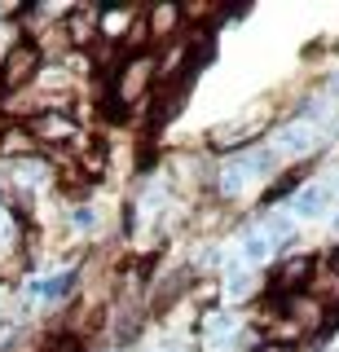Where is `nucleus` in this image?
Here are the masks:
<instances>
[{"label": "nucleus", "instance_id": "nucleus-1", "mask_svg": "<svg viewBox=\"0 0 339 352\" xmlns=\"http://www.w3.org/2000/svg\"><path fill=\"white\" fill-rule=\"evenodd\" d=\"M155 58L150 53H133V58L124 62V71H119V80H115V102L119 106H133V102H141L146 97V88H150V80H155Z\"/></svg>", "mask_w": 339, "mask_h": 352}, {"label": "nucleus", "instance_id": "nucleus-2", "mask_svg": "<svg viewBox=\"0 0 339 352\" xmlns=\"http://www.w3.org/2000/svg\"><path fill=\"white\" fill-rule=\"evenodd\" d=\"M40 49L36 44H14V49L5 53V66H0V84L5 88H27L31 80L40 75Z\"/></svg>", "mask_w": 339, "mask_h": 352}, {"label": "nucleus", "instance_id": "nucleus-3", "mask_svg": "<svg viewBox=\"0 0 339 352\" xmlns=\"http://www.w3.org/2000/svg\"><path fill=\"white\" fill-rule=\"evenodd\" d=\"M317 137H322V132H317L309 119H291V124H282L273 132V150L287 154V159H304V154H313Z\"/></svg>", "mask_w": 339, "mask_h": 352}, {"label": "nucleus", "instance_id": "nucleus-4", "mask_svg": "<svg viewBox=\"0 0 339 352\" xmlns=\"http://www.w3.org/2000/svg\"><path fill=\"white\" fill-rule=\"evenodd\" d=\"M256 181V172H251V163H247V154H229V159L221 163V172H216V190H221L225 198H234V194H243L247 185Z\"/></svg>", "mask_w": 339, "mask_h": 352}, {"label": "nucleus", "instance_id": "nucleus-5", "mask_svg": "<svg viewBox=\"0 0 339 352\" xmlns=\"http://www.w3.org/2000/svg\"><path fill=\"white\" fill-rule=\"evenodd\" d=\"M326 207H331V190H326V185H304V190L291 198V216H300V220H317Z\"/></svg>", "mask_w": 339, "mask_h": 352}, {"label": "nucleus", "instance_id": "nucleus-6", "mask_svg": "<svg viewBox=\"0 0 339 352\" xmlns=\"http://www.w3.org/2000/svg\"><path fill=\"white\" fill-rule=\"evenodd\" d=\"M256 269H247V264H225V300H251V291H256Z\"/></svg>", "mask_w": 339, "mask_h": 352}, {"label": "nucleus", "instance_id": "nucleus-7", "mask_svg": "<svg viewBox=\"0 0 339 352\" xmlns=\"http://www.w3.org/2000/svg\"><path fill=\"white\" fill-rule=\"evenodd\" d=\"M260 132L256 119H247V124H221V128H212V146H221V150H234V146H247L251 137Z\"/></svg>", "mask_w": 339, "mask_h": 352}, {"label": "nucleus", "instance_id": "nucleus-8", "mask_svg": "<svg viewBox=\"0 0 339 352\" xmlns=\"http://www.w3.org/2000/svg\"><path fill=\"white\" fill-rule=\"evenodd\" d=\"M238 251H243V264H247V269H256V264H265L273 256V242L260 234V229H247L243 242H238Z\"/></svg>", "mask_w": 339, "mask_h": 352}, {"label": "nucleus", "instance_id": "nucleus-9", "mask_svg": "<svg viewBox=\"0 0 339 352\" xmlns=\"http://www.w3.org/2000/svg\"><path fill=\"white\" fill-rule=\"evenodd\" d=\"M36 146H40V141L31 137V128H9L5 137H0V154H9L14 163H18V159H27V154L36 150Z\"/></svg>", "mask_w": 339, "mask_h": 352}, {"label": "nucleus", "instance_id": "nucleus-10", "mask_svg": "<svg viewBox=\"0 0 339 352\" xmlns=\"http://www.w3.org/2000/svg\"><path fill=\"white\" fill-rule=\"evenodd\" d=\"M177 22H181V5H155V9H150V22H146L150 40L172 36V27H177Z\"/></svg>", "mask_w": 339, "mask_h": 352}, {"label": "nucleus", "instance_id": "nucleus-11", "mask_svg": "<svg viewBox=\"0 0 339 352\" xmlns=\"http://www.w3.org/2000/svg\"><path fill=\"white\" fill-rule=\"evenodd\" d=\"M309 273H313V260L309 256H300V260H287V264H282V269H278V278H273V291H282V286H304V282H309Z\"/></svg>", "mask_w": 339, "mask_h": 352}, {"label": "nucleus", "instance_id": "nucleus-12", "mask_svg": "<svg viewBox=\"0 0 339 352\" xmlns=\"http://www.w3.org/2000/svg\"><path fill=\"white\" fill-rule=\"evenodd\" d=\"M71 273H58V278H40V282H31V291H36V300H45V304H58L62 295L71 291Z\"/></svg>", "mask_w": 339, "mask_h": 352}, {"label": "nucleus", "instance_id": "nucleus-13", "mask_svg": "<svg viewBox=\"0 0 339 352\" xmlns=\"http://www.w3.org/2000/svg\"><path fill=\"white\" fill-rule=\"evenodd\" d=\"M31 137H53V141H58V137H71V124H67V119H58V115H40L36 119V124H31Z\"/></svg>", "mask_w": 339, "mask_h": 352}, {"label": "nucleus", "instance_id": "nucleus-14", "mask_svg": "<svg viewBox=\"0 0 339 352\" xmlns=\"http://www.w3.org/2000/svg\"><path fill=\"white\" fill-rule=\"evenodd\" d=\"M203 326H207V339H229L234 335V317L229 313H207Z\"/></svg>", "mask_w": 339, "mask_h": 352}, {"label": "nucleus", "instance_id": "nucleus-15", "mask_svg": "<svg viewBox=\"0 0 339 352\" xmlns=\"http://www.w3.org/2000/svg\"><path fill=\"white\" fill-rule=\"evenodd\" d=\"M97 220H102V216H97V207H93V203L71 207V225L80 229V234H93V229H97Z\"/></svg>", "mask_w": 339, "mask_h": 352}, {"label": "nucleus", "instance_id": "nucleus-16", "mask_svg": "<svg viewBox=\"0 0 339 352\" xmlns=\"http://www.w3.org/2000/svg\"><path fill=\"white\" fill-rule=\"evenodd\" d=\"M133 9H137V5H119V9H106V18H102V22H106V31H111V36H115V31H124V27H128V18H133Z\"/></svg>", "mask_w": 339, "mask_h": 352}, {"label": "nucleus", "instance_id": "nucleus-17", "mask_svg": "<svg viewBox=\"0 0 339 352\" xmlns=\"http://www.w3.org/2000/svg\"><path fill=\"white\" fill-rule=\"evenodd\" d=\"M260 352H291V348H282V344H265Z\"/></svg>", "mask_w": 339, "mask_h": 352}, {"label": "nucleus", "instance_id": "nucleus-18", "mask_svg": "<svg viewBox=\"0 0 339 352\" xmlns=\"http://www.w3.org/2000/svg\"><path fill=\"white\" fill-rule=\"evenodd\" d=\"M331 273H339V251H331Z\"/></svg>", "mask_w": 339, "mask_h": 352}, {"label": "nucleus", "instance_id": "nucleus-19", "mask_svg": "<svg viewBox=\"0 0 339 352\" xmlns=\"http://www.w3.org/2000/svg\"><path fill=\"white\" fill-rule=\"evenodd\" d=\"M58 352H75V348H71V344H62V348H58Z\"/></svg>", "mask_w": 339, "mask_h": 352}, {"label": "nucleus", "instance_id": "nucleus-20", "mask_svg": "<svg viewBox=\"0 0 339 352\" xmlns=\"http://www.w3.org/2000/svg\"><path fill=\"white\" fill-rule=\"evenodd\" d=\"M335 190H339V185H335Z\"/></svg>", "mask_w": 339, "mask_h": 352}]
</instances>
